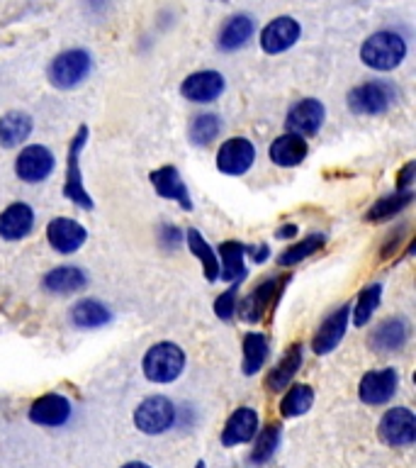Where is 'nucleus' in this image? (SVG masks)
Returning <instances> with one entry per match:
<instances>
[{"label": "nucleus", "instance_id": "a211bd4d", "mask_svg": "<svg viewBox=\"0 0 416 468\" xmlns=\"http://www.w3.org/2000/svg\"><path fill=\"white\" fill-rule=\"evenodd\" d=\"M226 80L219 71H195L181 83V95L190 102H212L224 93Z\"/></svg>", "mask_w": 416, "mask_h": 468}, {"label": "nucleus", "instance_id": "c756f323", "mask_svg": "<svg viewBox=\"0 0 416 468\" xmlns=\"http://www.w3.org/2000/svg\"><path fill=\"white\" fill-rule=\"evenodd\" d=\"M268 339L261 332H246L244 335V361H241V371L246 376H255L261 371L265 361H268Z\"/></svg>", "mask_w": 416, "mask_h": 468}, {"label": "nucleus", "instance_id": "a878e982", "mask_svg": "<svg viewBox=\"0 0 416 468\" xmlns=\"http://www.w3.org/2000/svg\"><path fill=\"white\" fill-rule=\"evenodd\" d=\"M35 130V120L22 110H10L0 117V146L3 149H15V146L25 144Z\"/></svg>", "mask_w": 416, "mask_h": 468}, {"label": "nucleus", "instance_id": "e433bc0d", "mask_svg": "<svg viewBox=\"0 0 416 468\" xmlns=\"http://www.w3.org/2000/svg\"><path fill=\"white\" fill-rule=\"evenodd\" d=\"M241 283H232L217 300H214V314L222 322H229L236 314V303H239Z\"/></svg>", "mask_w": 416, "mask_h": 468}, {"label": "nucleus", "instance_id": "6ab92c4d", "mask_svg": "<svg viewBox=\"0 0 416 468\" xmlns=\"http://www.w3.org/2000/svg\"><path fill=\"white\" fill-rule=\"evenodd\" d=\"M149 181H151L153 190H156V196H161L163 200H173L182 207V210H192V200H190L188 186L182 183L181 171L175 166H161L156 171H151L149 176Z\"/></svg>", "mask_w": 416, "mask_h": 468}, {"label": "nucleus", "instance_id": "ea45409f", "mask_svg": "<svg viewBox=\"0 0 416 468\" xmlns=\"http://www.w3.org/2000/svg\"><path fill=\"white\" fill-rule=\"evenodd\" d=\"M299 229H297V225H283V227H277V232H276V237L277 239H292V237H295V234H297Z\"/></svg>", "mask_w": 416, "mask_h": 468}, {"label": "nucleus", "instance_id": "9b49d317", "mask_svg": "<svg viewBox=\"0 0 416 468\" xmlns=\"http://www.w3.org/2000/svg\"><path fill=\"white\" fill-rule=\"evenodd\" d=\"M400 388V373L392 366L387 368H372L360 378V386H358V395L365 405H385L394 398Z\"/></svg>", "mask_w": 416, "mask_h": 468}, {"label": "nucleus", "instance_id": "dca6fc26", "mask_svg": "<svg viewBox=\"0 0 416 468\" xmlns=\"http://www.w3.org/2000/svg\"><path fill=\"white\" fill-rule=\"evenodd\" d=\"M88 239V229L71 218H57L47 225V241L57 254H76Z\"/></svg>", "mask_w": 416, "mask_h": 468}, {"label": "nucleus", "instance_id": "6e6552de", "mask_svg": "<svg viewBox=\"0 0 416 468\" xmlns=\"http://www.w3.org/2000/svg\"><path fill=\"white\" fill-rule=\"evenodd\" d=\"M378 434L387 446L394 449L411 446L416 441V415L409 408L387 410L378 424Z\"/></svg>", "mask_w": 416, "mask_h": 468}, {"label": "nucleus", "instance_id": "4468645a", "mask_svg": "<svg viewBox=\"0 0 416 468\" xmlns=\"http://www.w3.org/2000/svg\"><path fill=\"white\" fill-rule=\"evenodd\" d=\"M350 320V305H341L321 322L312 336V351L317 356H327L343 342Z\"/></svg>", "mask_w": 416, "mask_h": 468}, {"label": "nucleus", "instance_id": "f03ea898", "mask_svg": "<svg viewBox=\"0 0 416 468\" xmlns=\"http://www.w3.org/2000/svg\"><path fill=\"white\" fill-rule=\"evenodd\" d=\"M141 371H144L146 380L168 386L181 378L185 371V351L175 342L153 344L141 358Z\"/></svg>", "mask_w": 416, "mask_h": 468}, {"label": "nucleus", "instance_id": "79ce46f5", "mask_svg": "<svg viewBox=\"0 0 416 468\" xmlns=\"http://www.w3.org/2000/svg\"><path fill=\"white\" fill-rule=\"evenodd\" d=\"M122 468H151L149 463H144V461H130V463H124Z\"/></svg>", "mask_w": 416, "mask_h": 468}, {"label": "nucleus", "instance_id": "7ed1b4c3", "mask_svg": "<svg viewBox=\"0 0 416 468\" xmlns=\"http://www.w3.org/2000/svg\"><path fill=\"white\" fill-rule=\"evenodd\" d=\"M93 71V57L86 49H66L51 58L47 79L58 90H71L80 86Z\"/></svg>", "mask_w": 416, "mask_h": 468}, {"label": "nucleus", "instance_id": "bb28decb", "mask_svg": "<svg viewBox=\"0 0 416 468\" xmlns=\"http://www.w3.org/2000/svg\"><path fill=\"white\" fill-rule=\"evenodd\" d=\"M302 358H305L302 356V344H292L290 349L283 354V358L270 368L268 378H265V388L270 393H280V390L290 386V380L302 368Z\"/></svg>", "mask_w": 416, "mask_h": 468}, {"label": "nucleus", "instance_id": "c9c22d12", "mask_svg": "<svg viewBox=\"0 0 416 468\" xmlns=\"http://www.w3.org/2000/svg\"><path fill=\"white\" fill-rule=\"evenodd\" d=\"M222 132V117L214 112H203V115L192 117L188 127V137L195 146H210Z\"/></svg>", "mask_w": 416, "mask_h": 468}, {"label": "nucleus", "instance_id": "5701e85b", "mask_svg": "<svg viewBox=\"0 0 416 468\" xmlns=\"http://www.w3.org/2000/svg\"><path fill=\"white\" fill-rule=\"evenodd\" d=\"M246 251H248L246 244H241V241L236 239H226L219 244L217 259H222V263H219V278H222V281L241 283V281L248 276L246 263H244Z\"/></svg>", "mask_w": 416, "mask_h": 468}, {"label": "nucleus", "instance_id": "4c0bfd02", "mask_svg": "<svg viewBox=\"0 0 416 468\" xmlns=\"http://www.w3.org/2000/svg\"><path fill=\"white\" fill-rule=\"evenodd\" d=\"M182 239H185V234L175 225H168L166 222V225L159 227V241L166 251H175L178 247H182Z\"/></svg>", "mask_w": 416, "mask_h": 468}, {"label": "nucleus", "instance_id": "cd10ccee", "mask_svg": "<svg viewBox=\"0 0 416 468\" xmlns=\"http://www.w3.org/2000/svg\"><path fill=\"white\" fill-rule=\"evenodd\" d=\"M411 203H414V190H394L390 196L378 197L370 205V210L365 212V219L368 222H387V219L401 215Z\"/></svg>", "mask_w": 416, "mask_h": 468}, {"label": "nucleus", "instance_id": "1a4fd4ad", "mask_svg": "<svg viewBox=\"0 0 416 468\" xmlns=\"http://www.w3.org/2000/svg\"><path fill=\"white\" fill-rule=\"evenodd\" d=\"M54 166H57V156L44 144H27L15 159V174L25 183L47 181Z\"/></svg>", "mask_w": 416, "mask_h": 468}, {"label": "nucleus", "instance_id": "20e7f679", "mask_svg": "<svg viewBox=\"0 0 416 468\" xmlns=\"http://www.w3.org/2000/svg\"><path fill=\"white\" fill-rule=\"evenodd\" d=\"M397 101V90L385 80H368L350 88L346 105L353 115H385Z\"/></svg>", "mask_w": 416, "mask_h": 468}, {"label": "nucleus", "instance_id": "9d476101", "mask_svg": "<svg viewBox=\"0 0 416 468\" xmlns=\"http://www.w3.org/2000/svg\"><path fill=\"white\" fill-rule=\"evenodd\" d=\"M324 120H327V108L324 102L317 101V98H302L287 110V117H285V127L292 134H299V137H314L317 132L324 127Z\"/></svg>", "mask_w": 416, "mask_h": 468}, {"label": "nucleus", "instance_id": "f3484780", "mask_svg": "<svg viewBox=\"0 0 416 468\" xmlns=\"http://www.w3.org/2000/svg\"><path fill=\"white\" fill-rule=\"evenodd\" d=\"M409 322L404 317H387L372 329L368 336V346L380 354H397L409 342Z\"/></svg>", "mask_w": 416, "mask_h": 468}, {"label": "nucleus", "instance_id": "f8f14e48", "mask_svg": "<svg viewBox=\"0 0 416 468\" xmlns=\"http://www.w3.org/2000/svg\"><path fill=\"white\" fill-rule=\"evenodd\" d=\"M299 37H302V27H299V22L290 15H280L276 20H270L265 27L261 29V49L270 57H276V54H283V51L292 49L295 44L299 42Z\"/></svg>", "mask_w": 416, "mask_h": 468}, {"label": "nucleus", "instance_id": "7c9ffc66", "mask_svg": "<svg viewBox=\"0 0 416 468\" xmlns=\"http://www.w3.org/2000/svg\"><path fill=\"white\" fill-rule=\"evenodd\" d=\"M185 239H188V249L192 251V256H195L197 261L203 263L204 278H207L210 283L219 281V259L217 254H214V249L207 244V239H204L203 234L197 232L195 227H190L188 232H185Z\"/></svg>", "mask_w": 416, "mask_h": 468}, {"label": "nucleus", "instance_id": "aec40b11", "mask_svg": "<svg viewBox=\"0 0 416 468\" xmlns=\"http://www.w3.org/2000/svg\"><path fill=\"white\" fill-rule=\"evenodd\" d=\"M32 227H35V210L27 203H13L0 212V239L20 241L32 232Z\"/></svg>", "mask_w": 416, "mask_h": 468}, {"label": "nucleus", "instance_id": "58836bf2", "mask_svg": "<svg viewBox=\"0 0 416 468\" xmlns=\"http://www.w3.org/2000/svg\"><path fill=\"white\" fill-rule=\"evenodd\" d=\"M416 181V161H407L397 174V190H411Z\"/></svg>", "mask_w": 416, "mask_h": 468}, {"label": "nucleus", "instance_id": "4be33fe9", "mask_svg": "<svg viewBox=\"0 0 416 468\" xmlns=\"http://www.w3.org/2000/svg\"><path fill=\"white\" fill-rule=\"evenodd\" d=\"M307 154H309L307 139L299 137V134H292V132H285V134L273 139V144L268 149L270 161L280 168L299 166L307 159Z\"/></svg>", "mask_w": 416, "mask_h": 468}, {"label": "nucleus", "instance_id": "ddd939ff", "mask_svg": "<svg viewBox=\"0 0 416 468\" xmlns=\"http://www.w3.org/2000/svg\"><path fill=\"white\" fill-rule=\"evenodd\" d=\"M255 146L246 137H232L222 142L217 152V168L224 176H244L254 166Z\"/></svg>", "mask_w": 416, "mask_h": 468}, {"label": "nucleus", "instance_id": "37998d69", "mask_svg": "<svg viewBox=\"0 0 416 468\" xmlns=\"http://www.w3.org/2000/svg\"><path fill=\"white\" fill-rule=\"evenodd\" d=\"M195 468H204V461H197V466Z\"/></svg>", "mask_w": 416, "mask_h": 468}, {"label": "nucleus", "instance_id": "0eeeda50", "mask_svg": "<svg viewBox=\"0 0 416 468\" xmlns=\"http://www.w3.org/2000/svg\"><path fill=\"white\" fill-rule=\"evenodd\" d=\"M134 424L141 434L156 437L175 424V405L166 395H151L139 402L134 410Z\"/></svg>", "mask_w": 416, "mask_h": 468}, {"label": "nucleus", "instance_id": "b1692460", "mask_svg": "<svg viewBox=\"0 0 416 468\" xmlns=\"http://www.w3.org/2000/svg\"><path fill=\"white\" fill-rule=\"evenodd\" d=\"M254 32H255L254 17L246 13H236L232 15L224 25H222V29H219L217 47L222 51L241 49V47L254 37Z\"/></svg>", "mask_w": 416, "mask_h": 468}, {"label": "nucleus", "instance_id": "72a5a7b5", "mask_svg": "<svg viewBox=\"0 0 416 468\" xmlns=\"http://www.w3.org/2000/svg\"><path fill=\"white\" fill-rule=\"evenodd\" d=\"M314 405V390L312 386L307 383H295L290 386V390L285 393V398L280 400V415L292 420V417L307 415Z\"/></svg>", "mask_w": 416, "mask_h": 468}, {"label": "nucleus", "instance_id": "c85d7f7f", "mask_svg": "<svg viewBox=\"0 0 416 468\" xmlns=\"http://www.w3.org/2000/svg\"><path fill=\"white\" fill-rule=\"evenodd\" d=\"M112 320V313L105 303L95 298H83L71 307V322L78 329H98L105 327Z\"/></svg>", "mask_w": 416, "mask_h": 468}, {"label": "nucleus", "instance_id": "423d86ee", "mask_svg": "<svg viewBox=\"0 0 416 468\" xmlns=\"http://www.w3.org/2000/svg\"><path fill=\"white\" fill-rule=\"evenodd\" d=\"M287 281H290V276H283V281L280 278H265L263 283H258L254 291L248 292L246 298L236 303V314L244 322H248V324L261 322L265 313L277 305V300L283 295V288Z\"/></svg>", "mask_w": 416, "mask_h": 468}, {"label": "nucleus", "instance_id": "393cba45", "mask_svg": "<svg viewBox=\"0 0 416 468\" xmlns=\"http://www.w3.org/2000/svg\"><path fill=\"white\" fill-rule=\"evenodd\" d=\"M88 285L86 271L78 266H57L42 278V288L54 295H71Z\"/></svg>", "mask_w": 416, "mask_h": 468}, {"label": "nucleus", "instance_id": "2f4dec72", "mask_svg": "<svg viewBox=\"0 0 416 468\" xmlns=\"http://www.w3.org/2000/svg\"><path fill=\"white\" fill-rule=\"evenodd\" d=\"M324 244H327V234L324 232L307 234L305 239H299L297 244H292V247H287L283 254L277 256V266H280V269L297 266L299 261H305V259H309L312 254L321 251V249H324Z\"/></svg>", "mask_w": 416, "mask_h": 468}, {"label": "nucleus", "instance_id": "412c9836", "mask_svg": "<svg viewBox=\"0 0 416 468\" xmlns=\"http://www.w3.org/2000/svg\"><path fill=\"white\" fill-rule=\"evenodd\" d=\"M255 431H258V412L254 408H239L226 420L219 439L224 446H239L254 441Z\"/></svg>", "mask_w": 416, "mask_h": 468}, {"label": "nucleus", "instance_id": "473e14b6", "mask_svg": "<svg viewBox=\"0 0 416 468\" xmlns=\"http://www.w3.org/2000/svg\"><path fill=\"white\" fill-rule=\"evenodd\" d=\"M283 427L280 424H265L261 431H255V444L254 452H251V463L254 466H263V463H268L273 456L280 449V441H283Z\"/></svg>", "mask_w": 416, "mask_h": 468}, {"label": "nucleus", "instance_id": "f257e3e1", "mask_svg": "<svg viewBox=\"0 0 416 468\" xmlns=\"http://www.w3.org/2000/svg\"><path fill=\"white\" fill-rule=\"evenodd\" d=\"M404 58H407V42L400 32L392 29H380L360 47V61L372 71H394Z\"/></svg>", "mask_w": 416, "mask_h": 468}, {"label": "nucleus", "instance_id": "39448f33", "mask_svg": "<svg viewBox=\"0 0 416 468\" xmlns=\"http://www.w3.org/2000/svg\"><path fill=\"white\" fill-rule=\"evenodd\" d=\"M88 142V127L80 124L78 132L73 134L71 144H68V156H66V176H64V196L73 205H78L83 210H93L95 203L90 193L86 190L83 176H80V152L86 149Z\"/></svg>", "mask_w": 416, "mask_h": 468}, {"label": "nucleus", "instance_id": "f704fd0d", "mask_svg": "<svg viewBox=\"0 0 416 468\" xmlns=\"http://www.w3.org/2000/svg\"><path fill=\"white\" fill-rule=\"evenodd\" d=\"M380 303H382V283H370L368 288L360 291L356 305L350 307V317L356 327H365L372 320V314L378 313Z\"/></svg>", "mask_w": 416, "mask_h": 468}, {"label": "nucleus", "instance_id": "a19ab883", "mask_svg": "<svg viewBox=\"0 0 416 468\" xmlns=\"http://www.w3.org/2000/svg\"><path fill=\"white\" fill-rule=\"evenodd\" d=\"M254 251H255V254H254V261L255 263H263V261H265V259H268V254H270L268 244H261V247H255Z\"/></svg>", "mask_w": 416, "mask_h": 468}, {"label": "nucleus", "instance_id": "2eb2a0df", "mask_svg": "<svg viewBox=\"0 0 416 468\" xmlns=\"http://www.w3.org/2000/svg\"><path fill=\"white\" fill-rule=\"evenodd\" d=\"M71 400L66 395L47 393L32 402L27 417L29 422L39 424V427H64L71 420Z\"/></svg>", "mask_w": 416, "mask_h": 468}]
</instances>
